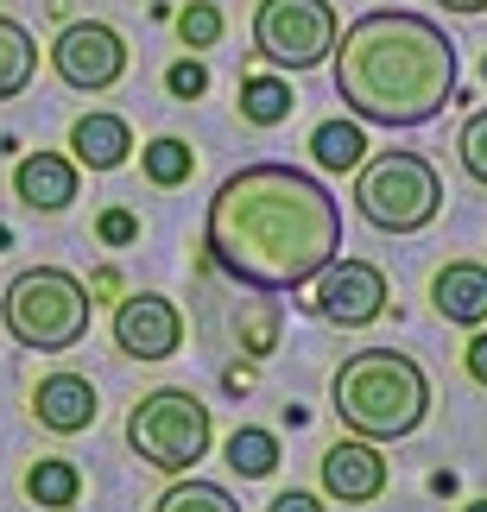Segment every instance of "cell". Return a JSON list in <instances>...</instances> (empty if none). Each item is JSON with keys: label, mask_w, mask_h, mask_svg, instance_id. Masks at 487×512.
I'll use <instances>...</instances> for the list:
<instances>
[{"label": "cell", "mask_w": 487, "mask_h": 512, "mask_svg": "<svg viewBox=\"0 0 487 512\" xmlns=\"http://www.w3.org/2000/svg\"><path fill=\"white\" fill-rule=\"evenodd\" d=\"M70 152H76V165H89V171H114L133 152V133L121 114H83V121L70 127Z\"/></svg>", "instance_id": "cell-15"}, {"label": "cell", "mask_w": 487, "mask_h": 512, "mask_svg": "<svg viewBox=\"0 0 487 512\" xmlns=\"http://www.w3.org/2000/svg\"><path fill=\"white\" fill-rule=\"evenodd\" d=\"M456 152H462V165H469L475 184H487V108H481V114H469V127H462Z\"/></svg>", "instance_id": "cell-24"}, {"label": "cell", "mask_w": 487, "mask_h": 512, "mask_svg": "<svg viewBox=\"0 0 487 512\" xmlns=\"http://www.w3.org/2000/svg\"><path fill=\"white\" fill-rule=\"evenodd\" d=\"M336 32L342 26L329 0H260V13H253V45L285 70H317L336 51Z\"/></svg>", "instance_id": "cell-7"}, {"label": "cell", "mask_w": 487, "mask_h": 512, "mask_svg": "<svg viewBox=\"0 0 487 512\" xmlns=\"http://www.w3.org/2000/svg\"><path fill=\"white\" fill-rule=\"evenodd\" d=\"M481 76H487V64H481Z\"/></svg>", "instance_id": "cell-31"}, {"label": "cell", "mask_w": 487, "mask_h": 512, "mask_svg": "<svg viewBox=\"0 0 487 512\" xmlns=\"http://www.w3.org/2000/svg\"><path fill=\"white\" fill-rule=\"evenodd\" d=\"M127 443H133V456L152 462L159 475H184V468H197L203 449H209V405L197 392H184V386L146 392V399L133 405V418H127Z\"/></svg>", "instance_id": "cell-6"}, {"label": "cell", "mask_w": 487, "mask_h": 512, "mask_svg": "<svg viewBox=\"0 0 487 512\" xmlns=\"http://www.w3.org/2000/svg\"><path fill=\"white\" fill-rule=\"evenodd\" d=\"M152 512H241V506H235V494H228V487H216V481H178Z\"/></svg>", "instance_id": "cell-21"}, {"label": "cell", "mask_w": 487, "mask_h": 512, "mask_svg": "<svg viewBox=\"0 0 487 512\" xmlns=\"http://www.w3.org/2000/svg\"><path fill=\"white\" fill-rule=\"evenodd\" d=\"M178 38H184L190 51H209L222 38V13L209 7V0H190V7L178 13Z\"/></svg>", "instance_id": "cell-23"}, {"label": "cell", "mask_w": 487, "mask_h": 512, "mask_svg": "<svg viewBox=\"0 0 487 512\" xmlns=\"http://www.w3.org/2000/svg\"><path fill=\"white\" fill-rule=\"evenodd\" d=\"M140 165H146V177H152L159 190H171V184H184V177H190V165H197V159H190L184 140H152V146L140 152Z\"/></svg>", "instance_id": "cell-22"}, {"label": "cell", "mask_w": 487, "mask_h": 512, "mask_svg": "<svg viewBox=\"0 0 487 512\" xmlns=\"http://www.w3.org/2000/svg\"><path fill=\"white\" fill-rule=\"evenodd\" d=\"M32 70H38V45H32V32L19 26V19L0 13V102H13V95L32 83Z\"/></svg>", "instance_id": "cell-16"}, {"label": "cell", "mask_w": 487, "mask_h": 512, "mask_svg": "<svg viewBox=\"0 0 487 512\" xmlns=\"http://www.w3.org/2000/svg\"><path fill=\"white\" fill-rule=\"evenodd\" d=\"M114 342H121V354H133V361H165V354H178V342H184L178 304L159 298V291L127 298L114 310Z\"/></svg>", "instance_id": "cell-10"}, {"label": "cell", "mask_w": 487, "mask_h": 512, "mask_svg": "<svg viewBox=\"0 0 487 512\" xmlns=\"http://www.w3.org/2000/svg\"><path fill=\"white\" fill-rule=\"evenodd\" d=\"M310 152H317L323 171H355L361 152H367V140H361L355 121H323L317 133H310Z\"/></svg>", "instance_id": "cell-17"}, {"label": "cell", "mask_w": 487, "mask_h": 512, "mask_svg": "<svg viewBox=\"0 0 487 512\" xmlns=\"http://www.w3.org/2000/svg\"><path fill=\"white\" fill-rule=\"evenodd\" d=\"M13 190L32 209H70L76 203V165L57 159V152H26L13 171Z\"/></svg>", "instance_id": "cell-13"}, {"label": "cell", "mask_w": 487, "mask_h": 512, "mask_svg": "<svg viewBox=\"0 0 487 512\" xmlns=\"http://www.w3.org/2000/svg\"><path fill=\"white\" fill-rule=\"evenodd\" d=\"M462 512H487V500H475V506H462Z\"/></svg>", "instance_id": "cell-30"}, {"label": "cell", "mask_w": 487, "mask_h": 512, "mask_svg": "<svg viewBox=\"0 0 487 512\" xmlns=\"http://www.w3.org/2000/svg\"><path fill=\"white\" fill-rule=\"evenodd\" d=\"M355 203L374 228L386 234H418L437 222L443 209V177L424 152H380L374 165H361V184H355Z\"/></svg>", "instance_id": "cell-5"}, {"label": "cell", "mask_w": 487, "mask_h": 512, "mask_svg": "<svg viewBox=\"0 0 487 512\" xmlns=\"http://www.w3.org/2000/svg\"><path fill=\"white\" fill-rule=\"evenodd\" d=\"M165 83H171V95H184V102H190V95H203V89H209V70L197 64V57H184V64H171Z\"/></svg>", "instance_id": "cell-25"}, {"label": "cell", "mask_w": 487, "mask_h": 512, "mask_svg": "<svg viewBox=\"0 0 487 512\" xmlns=\"http://www.w3.org/2000/svg\"><path fill=\"white\" fill-rule=\"evenodd\" d=\"M133 234H140V222H133V209H108V215H102V241H108V247H127Z\"/></svg>", "instance_id": "cell-26"}, {"label": "cell", "mask_w": 487, "mask_h": 512, "mask_svg": "<svg viewBox=\"0 0 487 512\" xmlns=\"http://www.w3.org/2000/svg\"><path fill=\"white\" fill-rule=\"evenodd\" d=\"M431 304L450 323H487V266H475V260L443 266L437 285H431Z\"/></svg>", "instance_id": "cell-14"}, {"label": "cell", "mask_w": 487, "mask_h": 512, "mask_svg": "<svg viewBox=\"0 0 487 512\" xmlns=\"http://www.w3.org/2000/svg\"><path fill=\"white\" fill-rule=\"evenodd\" d=\"M431 411V380L412 354H393V348H361L348 354L342 373H336V418L367 443H393V437H412Z\"/></svg>", "instance_id": "cell-3"}, {"label": "cell", "mask_w": 487, "mask_h": 512, "mask_svg": "<svg viewBox=\"0 0 487 512\" xmlns=\"http://www.w3.org/2000/svg\"><path fill=\"white\" fill-rule=\"evenodd\" d=\"M209 253L247 291H298L342 253V209L298 165H247L209 203Z\"/></svg>", "instance_id": "cell-1"}, {"label": "cell", "mask_w": 487, "mask_h": 512, "mask_svg": "<svg viewBox=\"0 0 487 512\" xmlns=\"http://www.w3.org/2000/svg\"><path fill=\"white\" fill-rule=\"evenodd\" d=\"M38 424L57 430V437H76V430L95 424V386L83 380V373H51V380H38Z\"/></svg>", "instance_id": "cell-12"}, {"label": "cell", "mask_w": 487, "mask_h": 512, "mask_svg": "<svg viewBox=\"0 0 487 512\" xmlns=\"http://www.w3.org/2000/svg\"><path fill=\"white\" fill-rule=\"evenodd\" d=\"M76 487H83V475H76L70 462H57V456H45V462L26 475V494H32L38 506H57V512L76 506Z\"/></svg>", "instance_id": "cell-19"}, {"label": "cell", "mask_w": 487, "mask_h": 512, "mask_svg": "<svg viewBox=\"0 0 487 512\" xmlns=\"http://www.w3.org/2000/svg\"><path fill=\"white\" fill-rule=\"evenodd\" d=\"M272 512H323V506H317V494H298V487H291V494L272 500Z\"/></svg>", "instance_id": "cell-27"}, {"label": "cell", "mask_w": 487, "mask_h": 512, "mask_svg": "<svg viewBox=\"0 0 487 512\" xmlns=\"http://www.w3.org/2000/svg\"><path fill=\"white\" fill-rule=\"evenodd\" d=\"M323 487L336 494L342 506H367L386 494V456L367 437H348L323 456Z\"/></svg>", "instance_id": "cell-11"}, {"label": "cell", "mask_w": 487, "mask_h": 512, "mask_svg": "<svg viewBox=\"0 0 487 512\" xmlns=\"http://www.w3.org/2000/svg\"><path fill=\"white\" fill-rule=\"evenodd\" d=\"M336 95L367 127H424L456 95V45L437 19L380 7L336 32Z\"/></svg>", "instance_id": "cell-2"}, {"label": "cell", "mask_w": 487, "mask_h": 512, "mask_svg": "<svg viewBox=\"0 0 487 512\" xmlns=\"http://www.w3.org/2000/svg\"><path fill=\"white\" fill-rule=\"evenodd\" d=\"M317 310L329 323H342V329H361V323H374L380 310H386V272L380 266H367V260H329L317 272Z\"/></svg>", "instance_id": "cell-9"}, {"label": "cell", "mask_w": 487, "mask_h": 512, "mask_svg": "<svg viewBox=\"0 0 487 512\" xmlns=\"http://www.w3.org/2000/svg\"><path fill=\"white\" fill-rule=\"evenodd\" d=\"M450 13H487V0H443Z\"/></svg>", "instance_id": "cell-29"}, {"label": "cell", "mask_w": 487, "mask_h": 512, "mask_svg": "<svg viewBox=\"0 0 487 512\" xmlns=\"http://www.w3.org/2000/svg\"><path fill=\"white\" fill-rule=\"evenodd\" d=\"M228 462H235V475L260 481V475L279 468V443H272V430H235V437H228Z\"/></svg>", "instance_id": "cell-20"}, {"label": "cell", "mask_w": 487, "mask_h": 512, "mask_svg": "<svg viewBox=\"0 0 487 512\" xmlns=\"http://www.w3.org/2000/svg\"><path fill=\"white\" fill-rule=\"evenodd\" d=\"M469 373L487 386V336H475V342H469Z\"/></svg>", "instance_id": "cell-28"}, {"label": "cell", "mask_w": 487, "mask_h": 512, "mask_svg": "<svg viewBox=\"0 0 487 512\" xmlns=\"http://www.w3.org/2000/svg\"><path fill=\"white\" fill-rule=\"evenodd\" d=\"M51 64H57V76H64L70 89L102 95V89H114L127 76V45H121L114 26H102V19H76V26L57 32Z\"/></svg>", "instance_id": "cell-8"}, {"label": "cell", "mask_w": 487, "mask_h": 512, "mask_svg": "<svg viewBox=\"0 0 487 512\" xmlns=\"http://www.w3.org/2000/svg\"><path fill=\"white\" fill-rule=\"evenodd\" d=\"M0 317H7V336L19 348L64 354V348L83 342V329H89V291L76 285L64 266H32L7 285Z\"/></svg>", "instance_id": "cell-4"}, {"label": "cell", "mask_w": 487, "mask_h": 512, "mask_svg": "<svg viewBox=\"0 0 487 512\" xmlns=\"http://www.w3.org/2000/svg\"><path fill=\"white\" fill-rule=\"evenodd\" d=\"M291 102H298V95H291V83H279V76H247L241 83V114L253 127H279L291 114Z\"/></svg>", "instance_id": "cell-18"}]
</instances>
